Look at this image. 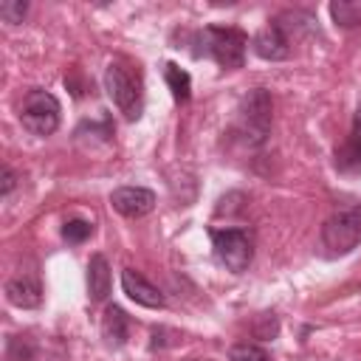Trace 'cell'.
I'll return each instance as SVG.
<instances>
[{"label":"cell","mask_w":361,"mask_h":361,"mask_svg":"<svg viewBox=\"0 0 361 361\" xmlns=\"http://www.w3.org/2000/svg\"><path fill=\"white\" fill-rule=\"evenodd\" d=\"M197 56H212L217 65L223 68H240L245 62V45L248 37L237 28H217L209 25L203 31H197Z\"/></svg>","instance_id":"obj_1"},{"label":"cell","mask_w":361,"mask_h":361,"mask_svg":"<svg viewBox=\"0 0 361 361\" xmlns=\"http://www.w3.org/2000/svg\"><path fill=\"white\" fill-rule=\"evenodd\" d=\"M104 87L113 104L124 113V118H138L144 110V90H141V76L124 62H110L104 71Z\"/></svg>","instance_id":"obj_2"},{"label":"cell","mask_w":361,"mask_h":361,"mask_svg":"<svg viewBox=\"0 0 361 361\" xmlns=\"http://www.w3.org/2000/svg\"><path fill=\"white\" fill-rule=\"evenodd\" d=\"M237 133L245 144L257 147L268 138L271 130V96L262 87H254L237 107Z\"/></svg>","instance_id":"obj_3"},{"label":"cell","mask_w":361,"mask_h":361,"mask_svg":"<svg viewBox=\"0 0 361 361\" xmlns=\"http://www.w3.org/2000/svg\"><path fill=\"white\" fill-rule=\"evenodd\" d=\"M361 243V203L330 214L322 226V245L327 254H347Z\"/></svg>","instance_id":"obj_4"},{"label":"cell","mask_w":361,"mask_h":361,"mask_svg":"<svg viewBox=\"0 0 361 361\" xmlns=\"http://www.w3.org/2000/svg\"><path fill=\"white\" fill-rule=\"evenodd\" d=\"M20 121L31 135H39V138L56 133V127H59V102H56V96H51L45 90H31L23 102Z\"/></svg>","instance_id":"obj_5"},{"label":"cell","mask_w":361,"mask_h":361,"mask_svg":"<svg viewBox=\"0 0 361 361\" xmlns=\"http://www.w3.org/2000/svg\"><path fill=\"white\" fill-rule=\"evenodd\" d=\"M212 245H214L217 259L228 271L243 274L251 265L254 243H251V234L248 231H243V228H220V231H212Z\"/></svg>","instance_id":"obj_6"},{"label":"cell","mask_w":361,"mask_h":361,"mask_svg":"<svg viewBox=\"0 0 361 361\" xmlns=\"http://www.w3.org/2000/svg\"><path fill=\"white\" fill-rule=\"evenodd\" d=\"M110 203L124 217H144L155 209V195L144 186H118V189H113Z\"/></svg>","instance_id":"obj_7"},{"label":"cell","mask_w":361,"mask_h":361,"mask_svg":"<svg viewBox=\"0 0 361 361\" xmlns=\"http://www.w3.org/2000/svg\"><path fill=\"white\" fill-rule=\"evenodd\" d=\"M254 51H257V56L271 59V62L285 59V56L290 54V34L282 28L279 20H274L271 25H265L262 31H257V37H254Z\"/></svg>","instance_id":"obj_8"},{"label":"cell","mask_w":361,"mask_h":361,"mask_svg":"<svg viewBox=\"0 0 361 361\" xmlns=\"http://www.w3.org/2000/svg\"><path fill=\"white\" fill-rule=\"evenodd\" d=\"M121 288H124V293H127L135 305H144V307H164V293H161L152 282H147L138 271H133V268H124V271H121Z\"/></svg>","instance_id":"obj_9"},{"label":"cell","mask_w":361,"mask_h":361,"mask_svg":"<svg viewBox=\"0 0 361 361\" xmlns=\"http://www.w3.org/2000/svg\"><path fill=\"white\" fill-rule=\"evenodd\" d=\"M336 166L341 172H361V107L355 110L353 130H350L347 141L336 149Z\"/></svg>","instance_id":"obj_10"},{"label":"cell","mask_w":361,"mask_h":361,"mask_svg":"<svg viewBox=\"0 0 361 361\" xmlns=\"http://www.w3.org/2000/svg\"><path fill=\"white\" fill-rule=\"evenodd\" d=\"M6 299L17 307H37L42 302V288L34 276H14L6 282Z\"/></svg>","instance_id":"obj_11"},{"label":"cell","mask_w":361,"mask_h":361,"mask_svg":"<svg viewBox=\"0 0 361 361\" xmlns=\"http://www.w3.org/2000/svg\"><path fill=\"white\" fill-rule=\"evenodd\" d=\"M102 336L113 347H121L127 341V336H130V316L118 305H110L104 310V316H102Z\"/></svg>","instance_id":"obj_12"},{"label":"cell","mask_w":361,"mask_h":361,"mask_svg":"<svg viewBox=\"0 0 361 361\" xmlns=\"http://www.w3.org/2000/svg\"><path fill=\"white\" fill-rule=\"evenodd\" d=\"M87 293L93 302H102L110 293V265L102 254H93L87 262Z\"/></svg>","instance_id":"obj_13"},{"label":"cell","mask_w":361,"mask_h":361,"mask_svg":"<svg viewBox=\"0 0 361 361\" xmlns=\"http://www.w3.org/2000/svg\"><path fill=\"white\" fill-rule=\"evenodd\" d=\"M330 14L341 28L361 25V0H336L330 3Z\"/></svg>","instance_id":"obj_14"},{"label":"cell","mask_w":361,"mask_h":361,"mask_svg":"<svg viewBox=\"0 0 361 361\" xmlns=\"http://www.w3.org/2000/svg\"><path fill=\"white\" fill-rule=\"evenodd\" d=\"M164 76H166V85H169L175 102H186V99H189V90H192V79H189V73L180 71L175 62H169L166 71H164Z\"/></svg>","instance_id":"obj_15"},{"label":"cell","mask_w":361,"mask_h":361,"mask_svg":"<svg viewBox=\"0 0 361 361\" xmlns=\"http://www.w3.org/2000/svg\"><path fill=\"white\" fill-rule=\"evenodd\" d=\"M228 361H271V358H268V353H265L262 347H257V344H237V347H231Z\"/></svg>","instance_id":"obj_16"},{"label":"cell","mask_w":361,"mask_h":361,"mask_svg":"<svg viewBox=\"0 0 361 361\" xmlns=\"http://www.w3.org/2000/svg\"><path fill=\"white\" fill-rule=\"evenodd\" d=\"M90 231H93V226H90L87 220H68V223L62 226V237H65L68 243H82V240L90 237Z\"/></svg>","instance_id":"obj_17"},{"label":"cell","mask_w":361,"mask_h":361,"mask_svg":"<svg viewBox=\"0 0 361 361\" xmlns=\"http://www.w3.org/2000/svg\"><path fill=\"white\" fill-rule=\"evenodd\" d=\"M25 11H28V6L23 3V0H3L0 3V17H3V23H23V17H25Z\"/></svg>","instance_id":"obj_18"},{"label":"cell","mask_w":361,"mask_h":361,"mask_svg":"<svg viewBox=\"0 0 361 361\" xmlns=\"http://www.w3.org/2000/svg\"><path fill=\"white\" fill-rule=\"evenodd\" d=\"M0 178H3V186H0V195L6 197V195H8L11 189H14V183H17V178H14V172H11L8 166H3V175H0Z\"/></svg>","instance_id":"obj_19"},{"label":"cell","mask_w":361,"mask_h":361,"mask_svg":"<svg viewBox=\"0 0 361 361\" xmlns=\"http://www.w3.org/2000/svg\"><path fill=\"white\" fill-rule=\"evenodd\" d=\"M192 361H200V358H192Z\"/></svg>","instance_id":"obj_20"}]
</instances>
